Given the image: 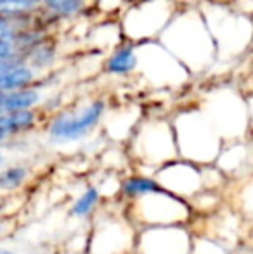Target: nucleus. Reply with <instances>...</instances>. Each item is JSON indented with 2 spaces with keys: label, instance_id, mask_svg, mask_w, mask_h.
<instances>
[{
  "label": "nucleus",
  "instance_id": "obj_4",
  "mask_svg": "<svg viewBox=\"0 0 253 254\" xmlns=\"http://www.w3.org/2000/svg\"><path fill=\"white\" fill-rule=\"evenodd\" d=\"M37 123V114L33 109L12 111V113L0 114V130L9 137V135H17L28 131Z\"/></svg>",
  "mask_w": 253,
  "mask_h": 254
},
{
  "label": "nucleus",
  "instance_id": "obj_5",
  "mask_svg": "<svg viewBox=\"0 0 253 254\" xmlns=\"http://www.w3.org/2000/svg\"><path fill=\"white\" fill-rule=\"evenodd\" d=\"M44 9L42 0H0V16L12 19L33 17L37 10Z\"/></svg>",
  "mask_w": 253,
  "mask_h": 254
},
{
  "label": "nucleus",
  "instance_id": "obj_13",
  "mask_svg": "<svg viewBox=\"0 0 253 254\" xmlns=\"http://www.w3.org/2000/svg\"><path fill=\"white\" fill-rule=\"evenodd\" d=\"M0 254H14V253L9 251V249H2V248H0Z\"/></svg>",
  "mask_w": 253,
  "mask_h": 254
},
{
  "label": "nucleus",
  "instance_id": "obj_11",
  "mask_svg": "<svg viewBox=\"0 0 253 254\" xmlns=\"http://www.w3.org/2000/svg\"><path fill=\"white\" fill-rule=\"evenodd\" d=\"M30 19H12V17L0 16V40H17L24 30L30 28Z\"/></svg>",
  "mask_w": 253,
  "mask_h": 254
},
{
  "label": "nucleus",
  "instance_id": "obj_2",
  "mask_svg": "<svg viewBox=\"0 0 253 254\" xmlns=\"http://www.w3.org/2000/svg\"><path fill=\"white\" fill-rule=\"evenodd\" d=\"M37 80V73L24 57L0 61V90L10 92L17 88L31 87Z\"/></svg>",
  "mask_w": 253,
  "mask_h": 254
},
{
  "label": "nucleus",
  "instance_id": "obj_8",
  "mask_svg": "<svg viewBox=\"0 0 253 254\" xmlns=\"http://www.w3.org/2000/svg\"><path fill=\"white\" fill-rule=\"evenodd\" d=\"M42 7L51 16L71 17L84 9L85 0H42Z\"/></svg>",
  "mask_w": 253,
  "mask_h": 254
},
{
  "label": "nucleus",
  "instance_id": "obj_6",
  "mask_svg": "<svg viewBox=\"0 0 253 254\" xmlns=\"http://www.w3.org/2000/svg\"><path fill=\"white\" fill-rule=\"evenodd\" d=\"M122 192L128 197H144L153 194H167V190L156 180L148 177H130L123 182Z\"/></svg>",
  "mask_w": 253,
  "mask_h": 254
},
{
  "label": "nucleus",
  "instance_id": "obj_7",
  "mask_svg": "<svg viewBox=\"0 0 253 254\" xmlns=\"http://www.w3.org/2000/svg\"><path fill=\"white\" fill-rule=\"evenodd\" d=\"M135 66H137V56L130 45L116 49L106 63V69L111 74H128L134 71Z\"/></svg>",
  "mask_w": 253,
  "mask_h": 254
},
{
  "label": "nucleus",
  "instance_id": "obj_16",
  "mask_svg": "<svg viewBox=\"0 0 253 254\" xmlns=\"http://www.w3.org/2000/svg\"><path fill=\"white\" fill-rule=\"evenodd\" d=\"M2 97H3V92L0 90V102H2Z\"/></svg>",
  "mask_w": 253,
  "mask_h": 254
},
{
  "label": "nucleus",
  "instance_id": "obj_1",
  "mask_svg": "<svg viewBox=\"0 0 253 254\" xmlns=\"http://www.w3.org/2000/svg\"><path fill=\"white\" fill-rule=\"evenodd\" d=\"M104 111L106 102L102 99H97L73 113L58 114L49 125V137L54 142L78 140V138L85 137L101 121Z\"/></svg>",
  "mask_w": 253,
  "mask_h": 254
},
{
  "label": "nucleus",
  "instance_id": "obj_12",
  "mask_svg": "<svg viewBox=\"0 0 253 254\" xmlns=\"http://www.w3.org/2000/svg\"><path fill=\"white\" fill-rule=\"evenodd\" d=\"M19 56L21 51L16 40H0V61L12 59V57H19Z\"/></svg>",
  "mask_w": 253,
  "mask_h": 254
},
{
  "label": "nucleus",
  "instance_id": "obj_15",
  "mask_svg": "<svg viewBox=\"0 0 253 254\" xmlns=\"http://www.w3.org/2000/svg\"><path fill=\"white\" fill-rule=\"evenodd\" d=\"M3 163V154H2V151H0V164Z\"/></svg>",
  "mask_w": 253,
  "mask_h": 254
},
{
  "label": "nucleus",
  "instance_id": "obj_10",
  "mask_svg": "<svg viewBox=\"0 0 253 254\" xmlns=\"http://www.w3.org/2000/svg\"><path fill=\"white\" fill-rule=\"evenodd\" d=\"M30 171L24 166H10L0 171V190H16L26 182Z\"/></svg>",
  "mask_w": 253,
  "mask_h": 254
},
{
  "label": "nucleus",
  "instance_id": "obj_9",
  "mask_svg": "<svg viewBox=\"0 0 253 254\" xmlns=\"http://www.w3.org/2000/svg\"><path fill=\"white\" fill-rule=\"evenodd\" d=\"M99 199H101V194L95 187H88L87 190L82 192V195L73 202V207H71V214L77 218H85L95 209V206L99 204Z\"/></svg>",
  "mask_w": 253,
  "mask_h": 254
},
{
  "label": "nucleus",
  "instance_id": "obj_3",
  "mask_svg": "<svg viewBox=\"0 0 253 254\" xmlns=\"http://www.w3.org/2000/svg\"><path fill=\"white\" fill-rule=\"evenodd\" d=\"M38 102H40V92L33 85L17 88V90L3 92L2 102H0V114L12 113V111L33 109Z\"/></svg>",
  "mask_w": 253,
  "mask_h": 254
},
{
  "label": "nucleus",
  "instance_id": "obj_14",
  "mask_svg": "<svg viewBox=\"0 0 253 254\" xmlns=\"http://www.w3.org/2000/svg\"><path fill=\"white\" fill-rule=\"evenodd\" d=\"M5 138H7V135L3 133L2 130H0V142H3V140H5Z\"/></svg>",
  "mask_w": 253,
  "mask_h": 254
}]
</instances>
